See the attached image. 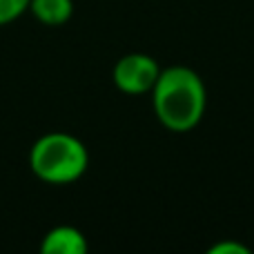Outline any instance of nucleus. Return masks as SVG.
Segmentation results:
<instances>
[{"label":"nucleus","instance_id":"nucleus-1","mask_svg":"<svg viewBox=\"0 0 254 254\" xmlns=\"http://www.w3.org/2000/svg\"><path fill=\"white\" fill-rule=\"evenodd\" d=\"M149 94L158 123L174 134L192 131L205 116L207 89L192 67L172 65L161 69Z\"/></svg>","mask_w":254,"mask_h":254},{"label":"nucleus","instance_id":"nucleus-2","mask_svg":"<svg viewBox=\"0 0 254 254\" xmlns=\"http://www.w3.org/2000/svg\"><path fill=\"white\" fill-rule=\"evenodd\" d=\"M29 165L38 179L54 185L74 183L89 165L87 147L76 136L65 131H52L34 143Z\"/></svg>","mask_w":254,"mask_h":254},{"label":"nucleus","instance_id":"nucleus-3","mask_svg":"<svg viewBox=\"0 0 254 254\" xmlns=\"http://www.w3.org/2000/svg\"><path fill=\"white\" fill-rule=\"evenodd\" d=\"M161 69L163 67L156 63V58H152L149 54L134 52L119 58L114 71H112V78L123 94L143 96V94H149L154 89Z\"/></svg>","mask_w":254,"mask_h":254},{"label":"nucleus","instance_id":"nucleus-4","mask_svg":"<svg viewBox=\"0 0 254 254\" xmlns=\"http://www.w3.org/2000/svg\"><path fill=\"white\" fill-rule=\"evenodd\" d=\"M40 250L45 254H85L87 252V239L80 230L61 225L45 234Z\"/></svg>","mask_w":254,"mask_h":254},{"label":"nucleus","instance_id":"nucleus-5","mask_svg":"<svg viewBox=\"0 0 254 254\" xmlns=\"http://www.w3.org/2000/svg\"><path fill=\"white\" fill-rule=\"evenodd\" d=\"M29 7L43 25L52 27L65 25L74 13V2L71 0H31Z\"/></svg>","mask_w":254,"mask_h":254},{"label":"nucleus","instance_id":"nucleus-6","mask_svg":"<svg viewBox=\"0 0 254 254\" xmlns=\"http://www.w3.org/2000/svg\"><path fill=\"white\" fill-rule=\"evenodd\" d=\"M31 0H0V25H7V22L16 20L27 7H29Z\"/></svg>","mask_w":254,"mask_h":254},{"label":"nucleus","instance_id":"nucleus-7","mask_svg":"<svg viewBox=\"0 0 254 254\" xmlns=\"http://www.w3.org/2000/svg\"><path fill=\"white\" fill-rule=\"evenodd\" d=\"M207 254H250V248H246L239 241H219L207 250Z\"/></svg>","mask_w":254,"mask_h":254}]
</instances>
